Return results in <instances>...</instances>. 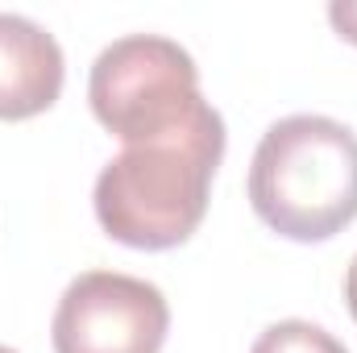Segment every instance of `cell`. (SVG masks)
<instances>
[{"mask_svg": "<svg viewBox=\"0 0 357 353\" xmlns=\"http://www.w3.org/2000/svg\"><path fill=\"white\" fill-rule=\"evenodd\" d=\"M225 158V121L204 100L178 129L125 146L96 179L100 229L133 250H175L204 212L212 175Z\"/></svg>", "mask_w": 357, "mask_h": 353, "instance_id": "cell-1", "label": "cell"}, {"mask_svg": "<svg viewBox=\"0 0 357 353\" xmlns=\"http://www.w3.org/2000/svg\"><path fill=\"white\" fill-rule=\"evenodd\" d=\"M250 204L278 237H337L357 220V133L316 112L274 121L250 163Z\"/></svg>", "mask_w": 357, "mask_h": 353, "instance_id": "cell-2", "label": "cell"}, {"mask_svg": "<svg viewBox=\"0 0 357 353\" xmlns=\"http://www.w3.org/2000/svg\"><path fill=\"white\" fill-rule=\"evenodd\" d=\"M88 100L96 121L125 146L171 133L204 104L195 59L158 33H129L104 46L91 63Z\"/></svg>", "mask_w": 357, "mask_h": 353, "instance_id": "cell-3", "label": "cell"}, {"mask_svg": "<svg viewBox=\"0 0 357 353\" xmlns=\"http://www.w3.org/2000/svg\"><path fill=\"white\" fill-rule=\"evenodd\" d=\"M171 329L162 291L146 278L88 270L79 274L54 312V353H158Z\"/></svg>", "mask_w": 357, "mask_h": 353, "instance_id": "cell-4", "label": "cell"}, {"mask_svg": "<svg viewBox=\"0 0 357 353\" xmlns=\"http://www.w3.org/2000/svg\"><path fill=\"white\" fill-rule=\"evenodd\" d=\"M63 50L54 33L21 13H0V121L46 112L63 91Z\"/></svg>", "mask_w": 357, "mask_h": 353, "instance_id": "cell-5", "label": "cell"}, {"mask_svg": "<svg viewBox=\"0 0 357 353\" xmlns=\"http://www.w3.org/2000/svg\"><path fill=\"white\" fill-rule=\"evenodd\" d=\"M250 353H349L328 329L312 320H278L254 341Z\"/></svg>", "mask_w": 357, "mask_h": 353, "instance_id": "cell-6", "label": "cell"}, {"mask_svg": "<svg viewBox=\"0 0 357 353\" xmlns=\"http://www.w3.org/2000/svg\"><path fill=\"white\" fill-rule=\"evenodd\" d=\"M328 21H333V29H337L345 42L357 46V0H333V4H328Z\"/></svg>", "mask_w": 357, "mask_h": 353, "instance_id": "cell-7", "label": "cell"}, {"mask_svg": "<svg viewBox=\"0 0 357 353\" xmlns=\"http://www.w3.org/2000/svg\"><path fill=\"white\" fill-rule=\"evenodd\" d=\"M345 303H349V316L357 320V258L349 262V274H345Z\"/></svg>", "mask_w": 357, "mask_h": 353, "instance_id": "cell-8", "label": "cell"}, {"mask_svg": "<svg viewBox=\"0 0 357 353\" xmlns=\"http://www.w3.org/2000/svg\"><path fill=\"white\" fill-rule=\"evenodd\" d=\"M0 353H17V350H8V345H0Z\"/></svg>", "mask_w": 357, "mask_h": 353, "instance_id": "cell-9", "label": "cell"}]
</instances>
